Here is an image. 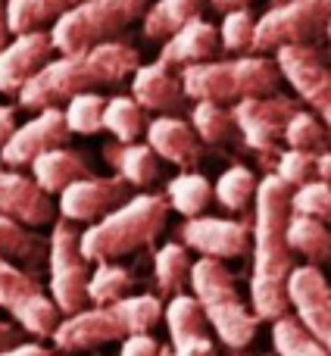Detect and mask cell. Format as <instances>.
<instances>
[{"label":"cell","instance_id":"ac0fdd59","mask_svg":"<svg viewBox=\"0 0 331 356\" xmlns=\"http://www.w3.org/2000/svg\"><path fill=\"white\" fill-rule=\"evenodd\" d=\"M0 216H10L29 228H41L56 222V207L31 175L0 166Z\"/></svg>","mask_w":331,"mask_h":356},{"label":"cell","instance_id":"cb8c5ba5","mask_svg":"<svg viewBox=\"0 0 331 356\" xmlns=\"http://www.w3.org/2000/svg\"><path fill=\"white\" fill-rule=\"evenodd\" d=\"M104 160L116 169V175L122 181H129L131 188H150L160 178V156L150 150V144H106L104 147Z\"/></svg>","mask_w":331,"mask_h":356},{"label":"cell","instance_id":"d4e9b609","mask_svg":"<svg viewBox=\"0 0 331 356\" xmlns=\"http://www.w3.org/2000/svg\"><path fill=\"white\" fill-rule=\"evenodd\" d=\"M207 0H154L141 16V31L147 41H169L181 25L203 13Z\"/></svg>","mask_w":331,"mask_h":356},{"label":"cell","instance_id":"4316f807","mask_svg":"<svg viewBox=\"0 0 331 356\" xmlns=\"http://www.w3.org/2000/svg\"><path fill=\"white\" fill-rule=\"evenodd\" d=\"M288 244L294 253L307 257V266H325L331 263V228L319 219L291 213L288 219Z\"/></svg>","mask_w":331,"mask_h":356},{"label":"cell","instance_id":"44dd1931","mask_svg":"<svg viewBox=\"0 0 331 356\" xmlns=\"http://www.w3.org/2000/svg\"><path fill=\"white\" fill-rule=\"evenodd\" d=\"M219 50H222L219 29L197 16L188 25H181L169 41H163L160 63H166L169 69H184V66H197V63H209Z\"/></svg>","mask_w":331,"mask_h":356},{"label":"cell","instance_id":"e0dca14e","mask_svg":"<svg viewBox=\"0 0 331 356\" xmlns=\"http://www.w3.org/2000/svg\"><path fill=\"white\" fill-rule=\"evenodd\" d=\"M56 47L50 41V31H25V35H13L10 41L0 47V94H19L38 69L47 60H54Z\"/></svg>","mask_w":331,"mask_h":356},{"label":"cell","instance_id":"83f0119b","mask_svg":"<svg viewBox=\"0 0 331 356\" xmlns=\"http://www.w3.org/2000/svg\"><path fill=\"white\" fill-rule=\"evenodd\" d=\"M191 266H194V259H191L188 247L178 244V241H169V244H163L160 250H156L154 257V278H156V288H160L163 297H178L184 294V288L191 284Z\"/></svg>","mask_w":331,"mask_h":356},{"label":"cell","instance_id":"f546056e","mask_svg":"<svg viewBox=\"0 0 331 356\" xmlns=\"http://www.w3.org/2000/svg\"><path fill=\"white\" fill-rule=\"evenodd\" d=\"M135 275L119 263H97L88 278V303L91 307H113V303L131 297Z\"/></svg>","mask_w":331,"mask_h":356},{"label":"cell","instance_id":"d6986e66","mask_svg":"<svg viewBox=\"0 0 331 356\" xmlns=\"http://www.w3.org/2000/svg\"><path fill=\"white\" fill-rule=\"evenodd\" d=\"M147 144L160 160L172 163V166L191 169L203 160V141L197 138V131L191 129V122H184L181 116H156L147 122Z\"/></svg>","mask_w":331,"mask_h":356},{"label":"cell","instance_id":"484cf974","mask_svg":"<svg viewBox=\"0 0 331 356\" xmlns=\"http://www.w3.org/2000/svg\"><path fill=\"white\" fill-rule=\"evenodd\" d=\"M81 0H6V22L10 35L41 31L44 25H54Z\"/></svg>","mask_w":331,"mask_h":356},{"label":"cell","instance_id":"5b68a950","mask_svg":"<svg viewBox=\"0 0 331 356\" xmlns=\"http://www.w3.org/2000/svg\"><path fill=\"white\" fill-rule=\"evenodd\" d=\"M191 291H194L197 303L207 313V322L219 341L232 350H244L253 338H257V313L241 300L234 275L228 272V266L222 259L200 257L191 266Z\"/></svg>","mask_w":331,"mask_h":356},{"label":"cell","instance_id":"4fadbf2b","mask_svg":"<svg viewBox=\"0 0 331 356\" xmlns=\"http://www.w3.org/2000/svg\"><path fill=\"white\" fill-rule=\"evenodd\" d=\"M181 244L209 259H241L253 247V225L241 219H219V216H194L181 228Z\"/></svg>","mask_w":331,"mask_h":356},{"label":"cell","instance_id":"52a82bcc","mask_svg":"<svg viewBox=\"0 0 331 356\" xmlns=\"http://www.w3.org/2000/svg\"><path fill=\"white\" fill-rule=\"evenodd\" d=\"M300 110L297 97H250L232 106L234 129L241 131V141L247 150H253L263 166L266 175L275 172V163L282 156L284 144V129H288L291 116Z\"/></svg>","mask_w":331,"mask_h":356},{"label":"cell","instance_id":"7a4b0ae2","mask_svg":"<svg viewBox=\"0 0 331 356\" xmlns=\"http://www.w3.org/2000/svg\"><path fill=\"white\" fill-rule=\"evenodd\" d=\"M138 66H141V56L129 41L94 44V47L72 50V54H60L47 60L38 69L35 79L16 94V100L22 110L38 113L47 110V106L66 104L75 94L119 85V81L131 79Z\"/></svg>","mask_w":331,"mask_h":356},{"label":"cell","instance_id":"8992f818","mask_svg":"<svg viewBox=\"0 0 331 356\" xmlns=\"http://www.w3.org/2000/svg\"><path fill=\"white\" fill-rule=\"evenodd\" d=\"M150 0H81L79 6L50 25V41L56 54H72L94 44L116 41L131 22L147 13Z\"/></svg>","mask_w":331,"mask_h":356},{"label":"cell","instance_id":"e575fe53","mask_svg":"<svg viewBox=\"0 0 331 356\" xmlns=\"http://www.w3.org/2000/svg\"><path fill=\"white\" fill-rule=\"evenodd\" d=\"M272 344L278 356H328V350L300 325L297 316H282L272 322Z\"/></svg>","mask_w":331,"mask_h":356},{"label":"cell","instance_id":"836d02e7","mask_svg":"<svg viewBox=\"0 0 331 356\" xmlns=\"http://www.w3.org/2000/svg\"><path fill=\"white\" fill-rule=\"evenodd\" d=\"M163 303L156 294H131L125 300L113 303V313L119 316L125 334H150V328L163 319Z\"/></svg>","mask_w":331,"mask_h":356},{"label":"cell","instance_id":"60d3db41","mask_svg":"<svg viewBox=\"0 0 331 356\" xmlns=\"http://www.w3.org/2000/svg\"><path fill=\"white\" fill-rule=\"evenodd\" d=\"M163 344H156L150 334H131V338L122 341V350L119 356H160Z\"/></svg>","mask_w":331,"mask_h":356},{"label":"cell","instance_id":"681fc988","mask_svg":"<svg viewBox=\"0 0 331 356\" xmlns=\"http://www.w3.org/2000/svg\"><path fill=\"white\" fill-rule=\"evenodd\" d=\"M325 35H328V41H331V25H328V31H325Z\"/></svg>","mask_w":331,"mask_h":356},{"label":"cell","instance_id":"7bdbcfd3","mask_svg":"<svg viewBox=\"0 0 331 356\" xmlns=\"http://www.w3.org/2000/svg\"><path fill=\"white\" fill-rule=\"evenodd\" d=\"M25 341V332L19 325H13V322H3L0 319V356H3L10 347H16V344H22Z\"/></svg>","mask_w":331,"mask_h":356},{"label":"cell","instance_id":"74e56055","mask_svg":"<svg viewBox=\"0 0 331 356\" xmlns=\"http://www.w3.org/2000/svg\"><path fill=\"white\" fill-rule=\"evenodd\" d=\"M253 35H257V16L250 10H232L222 16L219 44L225 54L232 56L253 54Z\"/></svg>","mask_w":331,"mask_h":356},{"label":"cell","instance_id":"f6af8a7d","mask_svg":"<svg viewBox=\"0 0 331 356\" xmlns=\"http://www.w3.org/2000/svg\"><path fill=\"white\" fill-rule=\"evenodd\" d=\"M250 3H257V0H209V6H213L216 13H232V10H250Z\"/></svg>","mask_w":331,"mask_h":356},{"label":"cell","instance_id":"7402d4cb","mask_svg":"<svg viewBox=\"0 0 331 356\" xmlns=\"http://www.w3.org/2000/svg\"><path fill=\"white\" fill-rule=\"evenodd\" d=\"M29 169H31L35 184L44 191V194H63V191H66L72 181L94 175L88 156L79 154V150H69V147L47 150V154L38 156Z\"/></svg>","mask_w":331,"mask_h":356},{"label":"cell","instance_id":"ee69618b","mask_svg":"<svg viewBox=\"0 0 331 356\" xmlns=\"http://www.w3.org/2000/svg\"><path fill=\"white\" fill-rule=\"evenodd\" d=\"M16 129H19L16 110H13V106H6V104H0V150H3V144L10 141Z\"/></svg>","mask_w":331,"mask_h":356},{"label":"cell","instance_id":"30bf717a","mask_svg":"<svg viewBox=\"0 0 331 356\" xmlns=\"http://www.w3.org/2000/svg\"><path fill=\"white\" fill-rule=\"evenodd\" d=\"M331 25V0H288L282 6H269L257 19L253 54L288 47V44H309L325 35Z\"/></svg>","mask_w":331,"mask_h":356},{"label":"cell","instance_id":"8d00e7d4","mask_svg":"<svg viewBox=\"0 0 331 356\" xmlns=\"http://www.w3.org/2000/svg\"><path fill=\"white\" fill-rule=\"evenodd\" d=\"M104 106H106V97H100L97 91L75 94L63 106V119H66L72 135H97L104 129Z\"/></svg>","mask_w":331,"mask_h":356},{"label":"cell","instance_id":"1f68e13d","mask_svg":"<svg viewBox=\"0 0 331 356\" xmlns=\"http://www.w3.org/2000/svg\"><path fill=\"white\" fill-rule=\"evenodd\" d=\"M257 188H259V178L253 175V169L244 166V163H234L213 184V197L228 213H244L253 203V197H257Z\"/></svg>","mask_w":331,"mask_h":356},{"label":"cell","instance_id":"6da1fadb","mask_svg":"<svg viewBox=\"0 0 331 356\" xmlns=\"http://www.w3.org/2000/svg\"><path fill=\"white\" fill-rule=\"evenodd\" d=\"M257 219H253V275L250 303L259 322L288 316V278L294 272V250L288 244L291 188L278 175H263L257 188Z\"/></svg>","mask_w":331,"mask_h":356},{"label":"cell","instance_id":"2e32d148","mask_svg":"<svg viewBox=\"0 0 331 356\" xmlns=\"http://www.w3.org/2000/svg\"><path fill=\"white\" fill-rule=\"evenodd\" d=\"M125 338L129 334H125L119 316L113 313V307H88L81 313L63 316L56 332L50 334L54 347L63 353H88V350H97V347L125 341Z\"/></svg>","mask_w":331,"mask_h":356},{"label":"cell","instance_id":"ffe728a7","mask_svg":"<svg viewBox=\"0 0 331 356\" xmlns=\"http://www.w3.org/2000/svg\"><path fill=\"white\" fill-rule=\"evenodd\" d=\"M131 97L141 104V110L150 113H163L169 116L172 110L184 104V88H181V75H175L166 63H141L131 75Z\"/></svg>","mask_w":331,"mask_h":356},{"label":"cell","instance_id":"9c48e42d","mask_svg":"<svg viewBox=\"0 0 331 356\" xmlns=\"http://www.w3.org/2000/svg\"><path fill=\"white\" fill-rule=\"evenodd\" d=\"M0 307L31 338H50L63 319V313L41 288L35 272L22 269L10 259H0Z\"/></svg>","mask_w":331,"mask_h":356},{"label":"cell","instance_id":"5bb4252c","mask_svg":"<svg viewBox=\"0 0 331 356\" xmlns=\"http://www.w3.org/2000/svg\"><path fill=\"white\" fill-rule=\"evenodd\" d=\"M288 300L297 309L300 325L331 356V284L316 266H294L288 278Z\"/></svg>","mask_w":331,"mask_h":356},{"label":"cell","instance_id":"4dcf8cb0","mask_svg":"<svg viewBox=\"0 0 331 356\" xmlns=\"http://www.w3.org/2000/svg\"><path fill=\"white\" fill-rule=\"evenodd\" d=\"M104 129L113 135V141L119 144H135L138 138L147 131V119H144V110L135 97H110L104 106Z\"/></svg>","mask_w":331,"mask_h":356},{"label":"cell","instance_id":"7c38bea8","mask_svg":"<svg viewBox=\"0 0 331 356\" xmlns=\"http://www.w3.org/2000/svg\"><path fill=\"white\" fill-rule=\"evenodd\" d=\"M131 197V184L122 181L119 175H88L72 181L66 191L60 194V216L66 222H100L106 213H113L116 207H122Z\"/></svg>","mask_w":331,"mask_h":356},{"label":"cell","instance_id":"bcb514c9","mask_svg":"<svg viewBox=\"0 0 331 356\" xmlns=\"http://www.w3.org/2000/svg\"><path fill=\"white\" fill-rule=\"evenodd\" d=\"M316 178H322V181L331 184V147L325 150V154L316 156Z\"/></svg>","mask_w":331,"mask_h":356},{"label":"cell","instance_id":"3957f363","mask_svg":"<svg viewBox=\"0 0 331 356\" xmlns=\"http://www.w3.org/2000/svg\"><path fill=\"white\" fill-rule=\"evenodd\" d=\"M166 219H169L166 194H150V191L131 194L122 207H116L79 234L81 257L88 263H116V259L154 244L166 228Z\"/></svg>","mask_w":331,"mask_h":356},{"label":"cell","instance_id":"c3c4849f","mask_svg":"<svg viewBox=\"0 0 331 356\" xmlns=\"http://www.w3.org/2000/svg\"><path fill=\"white\" fill-rule=\"evenodd\" d=\"M282 3H288V0H272V6H282Z\"/></svg>","mask_w":331,"mask_h":356},{"label":"cell","instance_id":"f1b7e54d","mask_svg":"<svg viewBox=\"0 0 331 356\" xmlns=\"http://www.w3.org/2000/svg\"><path fill=\"white\" fill-rule=\"evenodd\" d=\"M166 200H169V209L181 213L184 219H194V216H203V209L213 200V184H209L207 175L200 172H178L166 184Z\"/></svg>","mask_w":331,"mask_h":356},{"label":"cell","instance_id":"f35d334b","mask_svg":"<svg viewBox=\"0 0 331 356\" xmlns=\"http://www.w3.org/2000/svg\"><path fill=\"white\" fill-rule=\"evenodd\" d=\"M291 213L309 216V219L331 225V184L322 178H313V181L294 188L291 191Z\"/></svg>","mask_w":331,"mask_h":356},{"label":"cell","instance_id":"d6a6232c","mask_svg":"<svg viewBox=\"0 0 331 356\" xmlns=\"http://www.w3.org/2000/svg\"><path fill=\"white\" fill-rule=\"evenodd\" d=\"M284 147L291 150H307V154H325L331 147V131L328 125L322 122L316 113L309 110H297L294 116H291L288 129H284Z\"/></svg>","mask_w":331,"mask_h":356},{"label":"cell","instance_id":"277c9868","mask_svg":"<svg viewBox=\"0 0 331 356\" xmlns=\"http://www.w3.org/2000/svg\"><path fill=\"white\" fill-rule=\"evenodd\" d=\"M184 97L213 100V104H241L250 97H275L282 94V69L275 56L266 54H244L228 60H209L197 66H184L181 72Z\"/></svg>","mask_w":331,"mask_h":356},{"label":"cell","instance_id":"8fae6325","mask_svg":"<svg viewBox=\"0 0 331 356\" xmlns=\"http://www.w3.org/2000/svg\"><path fill=\"white\" fill-rule=\"evenodd\" d=\"M282 79L294 88L297 100L322 119L331 131V66L313 44H288L275 50Z\"/></svg>","mask_w":331,"mask_h":356},{"label":"cell","instance_id":"d590c367","mask_svg":"<svg viewBox=\"0 0 331 356\" xmlns=\"http://www.w3.org/2000/svg\"><path fill=\"white\" fill-rule=\"evenodd\" d=\"M191 129L197 131L203 144H225L234 131L232 110L213 104V100H197L194 110H191Z\"/></svg>","mask_w":331,"mask_h":356},{"label":"cell","instance_id":"b9f144b4","mask_svg":"<svg viewBox=\"0 0 331 356\" xmlns=\"http://www.w3.org/2000/svg\"><path fill=\"white\" fill-rule=\"evenodd\" d=\"M3 356H75V353H63V350H56V347L38 344V341H22V344L10 347Z\"/></svg>","mask_w":331,"mask_h":356},{"label":"cell","instance_id":"9a60e30c","mask_svg":"<svg viewBox=\"0 0 331 356\" xmlns=\"http://www.w3.org/2000/svg\"><path fill=\"white\" fill-rule=\"evenodd\" d=\"M69 125L63 119V110L60 106H47V110H38L29 122H22L13 138L3 144L0 150V163L6 169H22V166H31L41 154L54 147H63L69 141Z\"/></svg>","mask_w":331,"mask_h":356},{"label":"cell","instance_id":"ba28073f","mask_svg":"<svg viewBox=\"0 0 331 356\" xmlns=\"http://www.w3.org/2000/svg\"><path fill=\"white\" fill-rule=\"evenodd\" d=\"M79 228L60 219L50 225V253H47V294L63 316L88 309V259L81 257Z\"/></svg>","mask_w":331,"mask_h":356},{"label":"cell","instance_id":"ab89813d","mask_svg":"<svg viewBox=\"0 0 331 356\" xmlns=\"http://www.w3.org/2000/svg\"><path fill=\"white\" fill-rule=\"evenodd\" d=\"M272 175L282 178V181L288 184L291 191L300 188V184H307V181H313V178H316V154L284 147L282 156H278V163H275V172H272Z\"/></svg>","mask_w":331,"mask_h":356},{"label":"cell","instance_id":"7dc6e473","mask_svg":"<svg viewBox=\"0 0 331 356\" xmlns=\"http://www.w3.org/2000/svg\"><path fill=\"white\" fill-rule=\"evenodd\" d=\"M10 41V22H6V0H0V47Z\"/></svg>","mask_w":331,"mask_h":356},{"label":"cell","instance_id":"603a6c76","mask_svg":"<svg viewBox=\"0 0 331 356\" xmlns=\"http://www.w3.org/2000/svg\"><path fill=\"white\" fill-rule=\"evenodd\" d=\"M47 253L50 238L31 232L29 225L10 219V216H0V259H10V263L31 272L47 263Z\"/></svg>","mask_w":331,"mask_h":356}]
</instances>
